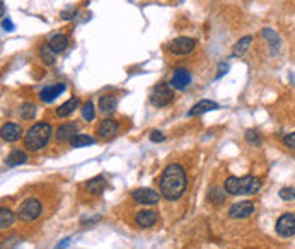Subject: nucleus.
<instances>
[{"instance_id":"nucleus-28","label":"nucleus","mask_w":295,"mask_h":249,"mask_svg":"<svg viewBox=\"0 0 295 249\" xmlns=\"http://www.w3.org/2000/svg\"><path fill=\"white\" fill-rule=\"evenodd\" d=\"M94 116H96L94 103L93 101H86L82 104V118L86 120V122H93Z\"/></svg>"},{"instance_id":"nucleus-3","label":"nucleus","mask_w":295,"mask_h":249,"mask_svg":"<svg viewBox=\"0 0 295 249\" xmlns=\"http://www.w3.org/2000/svg\"><path fill=\"white\" fill-rule=\"evenodd\" d=\"M224 188L229 195L248 196V195H254V193H258V190L261 188V181L258 178H254V176H244V178L230 176V178L225 179Z\"/></svg>"},{"instance_id":"nucleus-22","label":"nucleus","mask_w":295,"mask_h":249,"mask_svg":"<svg viewBox=\"0 0 295 249\" xmlns=\"http://www.w3.org/2000/svg\"><path fill=\"white\" fill-rule=\"evenodd\" d=\"M263 38L266 39V43H268L270 48H272L273 51H277L278 48H280V45H282L280 36L275 33L273 29H270V27H265V29H263Z\"/></svg>"},{"instance_id":"nucleus-18","label":"nucleus","mask_w":295,"mask_h":249,"mask_svg":"<svg viewBox=\"0 0 295 249\" xmlns=\"http://www.w3.org/2000/svg\"><path fill=\"white\" fill-rule=\"evenodd\" d=\"M48 46H50V50L53 51V53H62V51L67 50V46H69V36H65V34L51 36L50 41H48Z\"/></svg>"},{"instance_id":"nucleus-14","label":"nucleus","mask_w":295,"mask_h":249,"mask_svg":"<svg viewBox=\"0 0 295 249\" xmlns=\"http://www.w3.org/2000/svg\"><path fill=\"white\" fill-rule=\"evenodd\" d=\"M157 220H159V215L152 210H142V212H138L137 217H135L137 226L142 227V229L154 227L155 224H157Z\"/></svg>"},{"instance_id":"nucleus-8","label":"nucleus","mask_w":295,"mask_h":249,"mask_svg":"<svg viewBox=\"0 0 295 249\" xmlns=\"http://www.w3.org/2000/svg\"><path fill=\"white\" fill-rule=\"evenodd\" d=\"M131 198L140 205H157L161 195L154 191L152 188H138V190L131 191Z\"/></svg>"},{"instance_id":"nucleus-15","label":"nucleus","mask_w":295,"mask_h":249,"mask_svg":"<svg viewBox=\"0 0 295 249\" xmlns=\"http://www.w3.org/2000/svg\"><path fill=\"white\" fill-rule=\"evenodd\" d=\"M63 91H65V84H62V82L53 84V86H48L39 92V98H41L43 103H51V101H55Z\"/></svg>"},{"instance_id":"nucleus-36","label":"nucleus","mask_w":295,"mask_h":249,"mask_svg":"<svg viewBox=\"0 0 295 249\" xmlns=\"http://www.w3.org/2000/svg\"><path fill=\"white\" fill-rule=\"evenodd\" d=\"M69 243H70V239H69V238H67V239H63L62 243H60L58 246H57V249H65V246H67V244H69Z\"/></svg>"},{"instance_id":"nucleus-35","label":"nucleus","mask_w":295,"mask_h":249,"mask_svg":"<svg viewBox=\"0 0 295 249\" xmlns=\"http://www.w3.org/2000/svg\"><path fill=\"white\" fill-rule=\"evenodd\" d=\"M2 27H3V31H14V24H12L10 19H5V17H2Z\"/></svg>"},{"instance_id":"nucleus-5","label":"nucleus","mask_w":295,"mask_h":249,"mask_svg":"<svg viewBox=\"0 0 295 249\" xmlns=\"http://www.w3.org/2000/svg\"><path fill=\"white\" fill-rule=\"evenodd\" d=\"M41 212H43V205L39 200L27 198V200H24L21 203V207H19L17 217L21 220H24V222H33V220H36L41 215Z\"/></svg>"},{"instance_id":"nucleus-11","label":"nucleus","mask_w":295,"mask_h":249,"mask_svg":"<svg viewBox=\"0 0 295 249\" xmlns=\"http://www.w3.org/2000/svg\"><path fill=\"white\" fill-rule=\"evenodd\" d=\"M254 214V205L253 202H239L234 203L229 208V217L230 219H248Z\"/></svg>"},{"instance_id":"nucleus-24","label":"nucleus","mask_w":295,"mask_h":249,"mask_svg":"<svg viewBox=\"0 0 295 249\" xmlns=\"http://www.w3.org/2000/svg\"><path fill=\"white\" fill-rule=\"evenodd\" d=\"M14 220H15V215L12 214L9 208H5V207L0 208V229H2V231L9 229L12 224H14Z\"/></svg>"},{"instance_id":"nucleus-10","label":"nucleus","mask_w":295,"mask_h":249,"mask_svg":"<svg viewBox=\"0 0 295 249\" xmlns=\"http://www.w3.org/2000/svg\"><path fill=\"white\" fill-rule=\"evenodd\" d=\"M3 142H17L22 136V128L21 124L14 123V122H7L2 124V130H0Z\"/></svg>"},{"instance_id":"nucleus-21","label":"nucleus","mask_w":295,"mask_h":249,"mask_svg":"<svg viewBox=\"0 0 295 249\" xmlns=\"http://www.w3.org/2000/svg\"><path fill=\"white\" fill-rule=\"evenodd\" d=\"M251 43H253V36H244V38L239 39V41L232 48V57L234 58L242 57V55L248 51V48L251 46Z\"/></svg>"},{"instance_id":"nucleus-20","label":"nucleus","mask_w":295,"mask_h":249,"mask_svg":"<svg viewBox=\"0 0 295 249\" xmlns=\"http://www.w3.org/2000/svg\"><path fill=\"white\" fill-rule=\"evenodd\" d=\"M27 160V154L24 150H12L9 154V157L5 159V164L9 167H17V166H22L24 162Z\"/></svg>"},{"instance_id":"nucleus-25","label":"nucleus","mask_w":295,"mask_h":249,"mask_svg":"<svg viewBox=\"0 0 295 249\" xmlns=\"http://www.w3.org/2000/svg\"><path fill=\"white\" fill-rule=\"evenodd\" d=\"M96 143V138L89 135H75L74 138L70 140V145L74 148H79V147H89V145H94Z\"/></svg>"},{"instance_id":"nucleus-2","label":"nucleus","mask_w":295,"mask_h":249,"mask_svg":"<svg viewBox=\"0 0 295 249\" xmlns=\"http://www.w3.org/2000/svg\"><path fill=\"white\" fill-rule=\"evenodd\" d=\"M50 138H51V124L39 122L27 130L26 136H24V147L31 152H38L50 142Z\"/></svg>"},{"instance_id":"nucleus-26","label":"nucleus","mask_w":295,"mask_h":249,"mask_svg":"<svg viewBox=\"0 0 295 249\" xmlns=\"http://www.w3.org/2000/svg\"><path fill=\"white\" fill-rule=\"evenodd\" d=\"M208 200L215 205H222L225 202V188H220V186L212 188L208 195Z\"/></svg>"},{"instance_id":"nucleus-34","label":"nucleus","mask_w":295,"mask_h":249,"mask_svg":"<svg viewBox=\"0 0 295 249\" xmlns=\"http://www.w3.org/2000/svg\"><path fill=\"white\" fill-rule=\"evenodd\" d=\"M227 72H229V65H227V63H220V65H218V72H217V75H215V79H220L222 75L227 74Z\"/></svg>"},{"instance_id":"nucleus-6","label":"nucleus","mask_w":295,"mask_h":249,"mask_svg":"<svg viewBox=\"0 0 295 249\" xmlns=\"http://www.w3.org/2000/svg\"><path fill=\"white\" fill-rule=\"evenodd\" d=\"M195 46H197V39L190 38V36H178L169 43L171 53L176 55H190L195 50Z\"/></svg>"},{"instance_id":"nucleus-13","label":"nucleus","mask_w":295,"mask_h":249,"mask_svg":"<svg viewBox=\"0 0 295 249\" xmlns=\"http://www.w3.org/2000/svg\"><path fill=\"white\" fill-rule=\"evenodd\" d=\"M118 130H119V124H118V122H114V120L107 118V120H102L101 124H99V128H98V135L101 136V138L109 140V138H113V136L118 133Z\"/></svg>"},{"instance_id":"nucleus-16","label":"nucleus","mask_w":295,"mask_h":249,"mask_svg":"<svg viewBox=\"0 0 295 249\" xmlns=\"http://www.w3.org/2000/svg\"><path fill=\"white\" fill-rule=\"evenodd\" d=\"M212 110H218V104L215 101H210V99H201V101H198L188 111V116L203 115V113H208V111H212Z\"/></svg>"},{"instance_id":"nucleus-32","label":"nucleus","mask_w":295,"mask_h":249,"mask_svg":"<svg viewBox=\"0 0 295 249\" xmlns=\"http://www.w3.org/2000/svg\"><path fill=\"white\" fill-rule=\"evenodd\" d=\"M150 140L155 143H159V142H164L166 140V135L162 133V131H159V130H154V131H150Z\"/></svg>"},{"instance_id":"nucleus-23","label":"nucleus","mask_w":295,"mask_h":249,"mask_svg":"<svg viewBox=\"0 0 295 249\" xmlns=\"http://www.w3.org/2000/svg\"><path fill=\"white\" fill-rule=\"evenodd\" d=\"M104 188H106V179L102 176H98V178L91 179L87 183V190H89V193H93V195H101L104 191Z\"/></svg>"},{"instance_id":"nucleus-29","label":"nucleus","mask_w":295,"mask_h":249,"mask_svg":"<svg viewBox=\"0 0 295 249\" xmlns=\"http://www.w3.org/2000/svg\"><path fill=\"white\" fill-rule=\"evenodd\" d=\"M39 55H41V60L43 63H46V65H53L55 63V53L50 50V46H43L41 50H39Z\"/></svg>"},{"instance_id":"nucleus-4","label":"nucleus","mask_w":295,"mask_h":249,"mask_svg":"<svg viewBox=\"0 0 295 249\" xmlns=\"http://www.w3.org/2000/svg\"><path fill=\"white\" fill-rule=\"evenodd\" d=\"M149 99H150V104H152V106L164 108L167 104L173 103V99H174L173 87H171L169 84H157V86L150 91Z\"/></svg>"},{"instance_id":"nucleus-31","label":"nucleus","mask_w":295,"mask_h":249,"mask_svg":"<svg viewBox=\"0 0 295 249\" xmlns=\"http://www.w3.org/2000/svg\"><path fill=\"white\" fill-rule=\"evenodd\" d=\"M278 195L285 202H292V200H295V188H282Z\"/></svg>"},{"instance_id":"nucleus-19","label":"nucleus","mask_w":295,"mask_h":249,"mask_svg":"<svg viewBox=\"0 0 295 249\" xmlns=\"http://www.w3.org/2000/svg\"><path fill=\"white\" fill-rule=\"evenodd\" d=\"M79 106H81V99H79V98H70L69 101H65L62 106H58L57 116H60V118H67V116H70Z\"/></svg>"},{"instance_id":"nucleus-27","label":"nucleus","mask_w":295,"mask_h":249,"mask_svg":"<svg viewBox=\"0 0 295 249\" xmlns=\"http://www.w3.org/2000/svg\"><path fill=\"white\" fill-rule=\"evenodd\" d=\"M19 116L22 120H33L36 116V106L33 103H22L19 108Z\"/></svg>"},{"instance_id":"nucleus-7","label":"nucleus","mask_w":295,"mask_h":249,"mask_svg":"<svg viewBox=\"0 0 295 249\" xmlns=\"http://www.w3.org/2000/svg\"><path fill=\"white\" fill-rule=\"evenodd\" d=\"M275 231L282 238H292L295 236V214H284L278 217L275 224Z\"/></svg>"},{"instance_id":"nucleus-9","label":"nucleus","mask_w":295,"mask_h":249,"mask_svg":"<svg viewBox=\"0 0 295 249\" xmlns=\"http://www.w3.org/2000/svg\"><path fill=\"white\" fill-rule=\"evenodd\" d=\"M190 84H191V74H190L188 68H185V67L174 68L173 77H171V87H173V89L183 91V89H186Z\"/></svg>"},{"instance_id":"nucleus-1","label":"nucleus","mask_w":295,"mask_h":249,"mask_svg":"<svg viewBox=\"0 0 295 249\" xmlns=\"http://www.w3.org/2000/svg\"><path fill=\"white\" fill-rule=\"evenodd\" d=\"M159 186H161V195L169 202H176L181 198L186 191V186H188V178H186L183 166H179V164L166 166V169L161 174Z\"/></svg>"},{"instance_id":"nucleus-33","label":"nucleus","mask_w":295,"mask_h":249,"mask_svg":"<svg viewBox=\"0 0 295 249\" xmlns=\"http://www.w3.org/2000/svg\"><path fill=\"white\" fill-rule=\"evenodd\" d=\"M284 143L289 148H292V150H295V131L294 133H289V135H285L284 136Z\"/></svg>"},{"instance_id":"nucleus-17","label":"nucleus","mask_w":295,"mask_h":249,"mask_svg":"<svg viewBox=\"0 0 295 249\" xmlns=\"http://www.w3.org/2000/svg\"><path fill=\"white\" fill-rule=\"evenodd\" d=\"M118 106V99L116 96L113 94H104L99 98V110H101V113L104 115H111L114 110H116Z\"/></svg>"},{"instance_id":"nucleus-12","label":"nucleus","mask_w":295,"mask_h":249,"mask_svg":"<svg viewBox=\"0 0 295 249\" xmlns=\"http://www.w3.org/2000/svg\"><path fill=\"white\" fill-rule=\"evenodd\" d=\"M77 131H79L77 123H74V122L63 123V124H60L57 128V131H55V138H57L58 142H70V140L77 135Z\"/></svg>"},{"instance_id":"nucleus-30","label":"nucleus","mask_w":295,"mask_h":249,"mask_svg":"<svg viewBox=\"0 0 295 249\" xmlns=\"http://www.w3.org/2000/svg\"><path fill=\"white\" fill-rule=\"evenodd\" d=\"M246 142L251 143V145H261V135H260V131L258 130H248L246 131Z\"/></svg>"}]
</instances>
